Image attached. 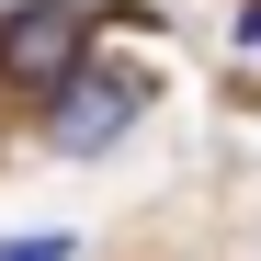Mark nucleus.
Returning a JSON list of instances; mask_svg holds the SVG:
<instances>
[{
	"label": "nucleus",
	"mask_w": 261,
	"mask_h": 261,
	"mask_svg": "<svg viewBox=\"0 0 261 261\" xmlns=\"http://www.w3.org/2000/svg\"><path fill=\"white\" fill-rule=\"evenodd\" d=\"M239 46H250V57H261V0H250V12H239Z\"/></svg>",
	"instance_id": "nucleus-4"
},
{
	"label": "nucleus",
	"mask_w": 261,
	"mask_h": 261,
	"mask_svg": "<svg viewBox=\"0 0 261 261\" xmlns=\"http://www.w3.org/2000/svg\"><path fill=\"white\" fill-rule=\"evenodd\" d=\"M80 68H91V12L80 0H12L0 12V91L57 102Z\"/></svg>",
	"instance_id": "nucleus-1"
},
{
	"label": "nucleus",
	"mask_w": 261,
	"mask_h": 261,
	"mask_svg": "<svg viewBox=\"0 0 261 261\" xmlns=\"http://www.w3.org/2000/svg\"><path fill=\"white\" fill-rule=\"evenodd\" d=\"M137 114H148V80L137 68H80L68 91L46 102V137H57V159H102Z\"/></svg>",
	"instance_id": "nucleus-2"
},
{
	"label": "nucleus",
	"mask_w": 261,
	"mask_h": 261,
	"mask_svg": "<svg viewBox=\"0 0 261 261\" xmlns=\"http://www.w3.org/2000/svg\"><path fill=\"white\" fill-rule=\"evenodd\" d=\"M0 261H68V227L57 239H0Z\"/></svg>",
	"instance_id": "nucleus-3"
}]
</instances>
